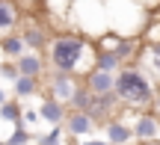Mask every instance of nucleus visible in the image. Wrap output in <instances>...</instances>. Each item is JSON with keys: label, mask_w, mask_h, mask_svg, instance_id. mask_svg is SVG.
<instances>
[{"label": "nucleus", "mask_w": 160, "mask_h": 145, "mask_svg": "<svg viewBox=\"0 0 160 145\" xmlns=\"http://www.w3.org/2000/svg\"><path fill=\"white\" fill-rule=\"evenodd\" d=\"M119 104H122V101L116 98V92H113V95H101V98L95 95V101H92V107H89L86 116L92 118L95 128H107L110 122L119 118V116H116V113H119Z\"/></svg>", "instance_id": "obj_3"}, {"label": "nucleus", "mask_w": 160, "mask_h": 145, "mask_svg": "<svg viewBox=\"0 0 160 145\" xmlns=\"http://www.w3.org/2000/svg\"><path fill=\"white\" fill-rule=\"evenodd\" d=\"M0 145H3V142H0Z\"/></svg>", "instance_id": "obj_29"}, {"label": "nucleus", "mask_w": 160, "mask_h": 145, "mask_svg": "<svg viewBox=\"0 0 160 145\" xmlns=\"http://www.w3.org/2000/svg\"><path fill=\"white\" fill-rule=\"evenodd\" d=\"M0 68H3V62H0Z\"/></svg>", "instance_id": "obj_27"}, {"label": "nucleus", "mask_w": 160, "mask_h": 145, "mask_svg": "<svg viewBox=\"0 0 160 145\" xmlns=\"http://www.w3.org/2000/svg\"><path fill=\"white\" fill-rule=\"evenodd\" d=\"M21 39H24V45H27L33 53H42L45 47H51V33H48L45 24H24Z\"/></svg>", "instance_id": "obj_6"}, {"label": "nucleus", "mask_w": 160, "mask_h": 145, "mask_svg": "<svg viewBox=\"0 0 160 145\" xmlns=\"http://www.w3.org/2000/svg\"><path fill=\"white\" fill-rule=\"evenodd\" d=\"M21 104L18 101H6L3 107H0V118H6V122H15V124H21Z\"/></svg>", "instance_id": "obj_18"}, {"label": "nucleus", "mask_w": 160, "mask_h": 145, "mask_svg": "<svg viewBox=\"0 0 160 145\" xmlns=\"http://www.w3.org/2000/svg\"><path fill=\"white\" fill-rule=\"evenodd\" d=\"M21 9H27V12H33V9H45V0H15Z\"/></svg>", "instance_id": "obj_21"}, {"label": "nucleus", "mask_w": 160, "mask_h": 145, "mask_svg": "<svg viewBox=\"0 0 160 145\" xmlns=\"http://www.w3.org/2000/svg\"><path fill=\"white\" fill-rule=\"evenodd\" d=\"M27 142H30V133L21 128V124H18V128H15V133L6 139V145H27Z\"/></svg>", "instance_id": "obj_20"}, {"label": "nucleus", "mask_w": 160, "mask_h": 145, "mask_svg": "<svg viewBox=\"0 0 160 145\" xmlns=\"http://www.w3.org/2000/svg\"><path fill=\"white\" fill-rule=\"evenodd\" d=\"M148 65H151V71L160 77V39L148 45Z\"/></svg>", "instance_id": "obj_19"}, {"label": "nucleus", "mask_w": 160, "mask_h": 145, "mask_svg": "<svg viewBox=\"0 0 160 145\" xmlns=\"http://www.w3.org/2000/svg\"><path fill=\"white\" fill-rule=\"evenodd\" d=\"M89 51H95V45H89L86 39H80L74 33H62V36H57V39H51V47H48L51 71L74 77L80 71V65H83V56Z\"/></svg>", "instance_id": "obj_1"}, {"label": "nucleus", "mask_w": 160, "mask_h": 145, "mask_svg": "<svg viewBox=\"0 0 160 145\" xmlns=\"http://www.w3.org/2000/svg\"><path fill=\"white\" fill-rule=\"evenodd\" d=\"M154 118L160 122V86H157V95H154Z\"/></svg>", "instance_id": "obj_24"}, {"label": "nucleus", "mask_w": 160, "mask_h": 145, "mask_svg": "<svg viewBox=\"0 0 160 145\" xmlns=\"http://www.w3.org/2000/svg\"><path fill=\"white\" fill-rule=\"evenodd\" d=\"M62 124H65V130H68L71 136H86V133L95 130V124H92V118L86 116V113H68Z\"/></svg>", "instance_id": "obj_12"}, {"label": "nucleus", "mask_w": 160, "mask_h": 145, "mask_svg": "<svg viewBox=\"0 0 160 145\" xmlns=\"http://www.w3.org/2000/svg\"><path fill=\"white\" fill-rule=\"evenodd\" d=\"M39 116L45 118V122H51L53 128H59V124L65 122V116H68V110H65L59 101H53L51 95H48V98L42 101V107H39Z\"/></svg>", "instance_id": "obj_10"}, {"label": "nucleus", "mask_w": 160, "mask_h": 145, "mask_svg": "<svg viewBox=\"0 0 160 145\" xmlns=\"http://www.w3.org/2000/svg\"><path fill=\"white\" fill-rule=\"evenodd\" d=\"M15 68H18L21 77H36V80H39V77L45 74V59H42V53H24L15 62Z\"/></svg>", "instance_id": "obj_9"}, {"label": "nucleus", "mask_w": 160, "mask_h": 145, "mask_svg": "<svg viewBox=\"0 0 160 145\" xmlns=\"http://www.w3.org/2000/svg\"><path fill=\"white\" fill-rule=\"evenodd\" d=\"M83 86L89 89L92 95H113V86H116V74H104V71H98V68H89L83 74Z\"/></svg>", "instance_id": "obj_7"}, {"label": "nucleus", "mask_w": 160, "mask_h": 145, "mask_svg": "<svg viewBox=\"0 0 160 145\" xmlns=\"http://www.w3.org/2000/svg\"><path fill=\"white\" fill-rule=\"evenodd\" d=\"M113 92H116V98H119L122 104H131V107H148V104H154L157 86L142 74V71H137V68H131V65H125V68L116 74V86H113Z\"/></svg>", "instance_id": "obj_2"}, {"label": "nucleus", "mask_w": 160, "mask_h": 145, "mask_svg": "<svg viewBox=\"0 0 160 145\" xmlns=\"http://www.w3.org/2000/svg\"><path fill=\"white\" fill-rule=\"evenodd\" d=\"M95 47H98V45H95ZM95 68L104 71V74H119V71H122V62H119V56H116L113 51L98 47V53H95Z\"/></svg>", "instance_id": "obj_13"}, {"label": "nucleus", "mask_w": 160, "mask_h": 145, "mask_svg": "<svg viewBox=\"0 0 160 145\" xmlns=\"http://www.w3.org/2000/svg\"><path fill=\"white\" fill-rule=\"evenodd\" d=\"M107 142L110 145H131L133 142V128H131V124H125L122 118L110 122L107 124Z\"/></svg>", "instance_id": "obj_11"}, {"label": "nucleus", "mask_w": 160, "mask_h": 145, "mask_svg": "<svg viewBox=\"0 0 160 145\" xmlns=\"http://www.w3.org/2000/svg\"><path fill=\"white\" fill-rule=\"evenodd\" d=\"M39 145H59V128H53L48 136H39Z\"/></svg>", "instance_id": "obj_22"}, {"label": "nucleus", "mask_w": 160, "mask_h": 145, "mask_svg": "<svg viewBox=\"0 0 160 145\" xmlns=\"http://www.w3.org/2000/svg\"><path fill=\"white\" fill-rule=\"evenodd\" d=\"M0 51H3L6 56H15V62H18V59L24 56V51H27V45H24L21 36L12 33V36H3V39H0Z\"/></svg>", "instance_id": "obj_15"}, {"label": "nucleus", "mask_w": 160, "mask_h": 145, "mask_svg": "<svg viewBox=\"0 0 160 145\" xmlns=\"http://www.w3.org/2000/svg\"><path fill=\"white\" fill-rule=\"evenodd\" d=\"M21 6L15 0H0V39L3 36H12V30L21 24Z\"/></svg>", "instance_id": "obj_8"}, {"label": "nucleus", "mask_w": 160, "mask_h": 145, "mask_svg": "<svg viewBox=\"0 0 160 145\" xmlns=\"http://www.w3.org/2000/svg\"><path fill=\"white\" fill-rule=\"evenodd\" d=\"M154 145H160V142H154Z\"/></svg>", "instance_id": "obj_28"}, {"label": "nucleus", "mask_w": 160, "mask_h": 145, "mask_svg": "<svg viewBox=\"0 0 160 145\" xmlns=\"http://www.w3.org/2000/svg\"><path fill=\"white\" fill-rule=\"evenodd\" d=\"M0 74H3V77H9L12 83H15L18 77H21V74H18V68H15V65H9V62H3V68H0Z\"/></svg>", "instance_id": "obj_23"}, {"label": "nucleus", "mask_w": 160, "mask_h": 145, "mask_svg": "<svg viewBox=\"0 0 160 145\" xmlns=\"http://www.w3.org/2000/svg\"><path fill=\"white\" fill-rule=\"evenodd\" d=\"M137 51H139V41H133V39H122L119 45H113V53L119 56V62L122 65H128L133 56H137Z\"/></svg>", "instance_id": "obj_16"}, {"label": "nucleus", "mask_w": 160, "mask_h": 145, "mask_svg": "<svg viewBox=\"0 0 160 145\" xmlns=\"http://www.w3.org/2000/svg\"><path fill=\"white\" fill-rule=\"evenodd\" d=\"M48 86H51V98L53 101H59V104L65 101V104H68L80 83H77V77H71V74H57V71H51V74H48Z\"/></svg>", "instance_id": "obj_4"}, {"label": "nucleus", "mask_w": 160, "mask_h": 145, "mask_svg": "<svg viewBox=\"0 0 160 145\" xmlns=\"http://www.w3.org/2000/svg\"><path fill=\"white\" fill-rule=\"evenodd\" d=\"M12 89H15V101L30 98V95L39 92V80H36V77H18V80L12 83Z\"/></svg>", "instance_id": "obj_17"}, {"label": "nucleus", "mask_w": 160, "mask_h": 145, "mask_svg": "<svg viewBox=\"0 0 160 145\" xmlns=\"http://www.w3.org/2000/svg\"><path fill=\"white\" fill-rule=\"evenodd\" d=\"M92 101H95V95L80 83V86L74 89V95H71V101H68V113H89Z\"/></svg>", "instance_id": "obj_14"}, {"label": "nucleus", "mask_w": 160, "mask_h": 145, "mask_svg": "<svg viewBox=\"0 0 160 145\" xmlns=\"http://www.w3.org/2000/svg\"><path fill=\"white\" fill-rule=\"evenodd\" d=\"M83 145H110L107 139H89V142H83Z\"/></svg>", "instance_id": "obj_25"}, {"label": "nucleus", "mask_w": 160, "mask_h": 145, "mask_svg": "<svg viewBox=\"0 0 160 145\" xmlns=\"http://www.w3.org/2000/svg\"><path fill=\"white\" fill-rule=\"evenodd\" d=\"M6 101H9V98H6V92H3V89H0V107H3Z\"/></svg>", "instance_id": "obj_26"}, {"label": "nucleus", "mask_w": 160, "mask_h": 145, "mask_svg": "<svg viewBox=\"0 0 160 145\" xmlns=\"http://www.w3.org/2000/svg\"><path fill=\"white\" fill-rule=\"evenodd\" d=\"M160 136V122L154 118V113H139L137 122H133V139L145 142V145H154Z\"/></svg>", "instance_id": "obj_5"}]
</instances>
